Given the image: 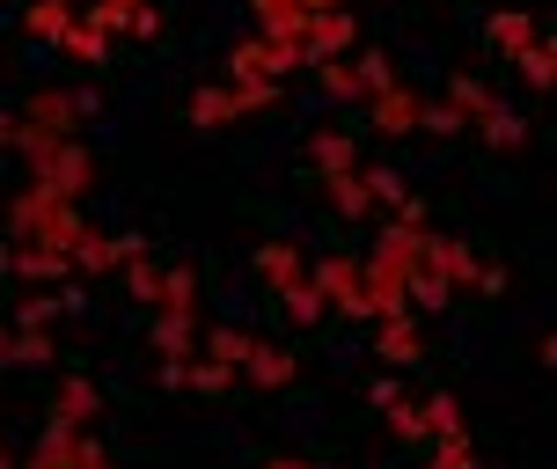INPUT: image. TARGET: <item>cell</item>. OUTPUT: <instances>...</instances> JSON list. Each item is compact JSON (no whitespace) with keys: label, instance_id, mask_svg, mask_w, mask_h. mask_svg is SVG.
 <instances>
[{"label":"cell","instance_id":"1","mask_svg":"<svg viewBox=\"0 0 557 469\" xmlns=\"http://www.w3.org/2000/svg\"><path fill=\"white\" fill-rule=\"evenodd\" d=\"M8 235L15 243H45V249H74L88 235L82 213H74V198H52V192H15V206H8Z\"/></svg>","mask_w":557,"mask_h":469},{"label":"cell","instance_id":"2","mask_svg":"<svg viewBox=\"0 0 557 469\" xmlns=\"http://www.w3.org/2000/svg\"><path fill=\"white\" fill-rule=\"evenodd\" d=\"M88 176H96V162H88L82 139H59V147H45V155L29 162V184H37V192H52V198H82Z\"/></svg>","mask_w":557,"mask_h":469},{"label":"cell","instance_id":"3","mask_svg":"<svg viewBox=\"0 0 557 469\" xmlns=\"http://www.w3.org/2000/svg\"><path fill=\"white\" fill-rule=\"evenodd\" d=\"M308 286L323 294V308L374 323V308H367V286H360V264H352V257H323V264H308Z\"/></svg>","mask_w":557,"mask_h":469},{"label":"cell","instance_id":"4","mask_svg":"<svg viewBox=\"0 0 557 469\" xmlns=\"http://www.w3.org/2000/svg\"><path fill=\"white\" fill-rule=\"evenodd\" d=\"M352 45H360V23H352V8L308 15V29H301V52H308V66H315V59H345Z\"/></svg>","mask_w":557,"mask_h":469},{"label":"cell","instance_id":"5","mask_svg":"<svg viewBox=\"0 0 557 469\" xmlns=\"http://www.w3.org/2000/svg\"><path fill=\"white\" fill-rule=\"evenodd\" d=\"M0 272H23L37 286H66L74 264H66V249H45V243H8L0 249Z\"/></svg>","mask_w":557,"mask_h":469},{"label":"cell","instance_id":"6","mask_svg":"<svg viewBox=\"0 0 557 469\" xmlns=\"http://www.w3.org/2000/svg\"><path fill=\"white\" fill-rule=\"evenodd\" d=\"M374 353H382V367H418V359H425L418 316H382V323H374Z\"/></svg>","mask_w":557,"mask_h":469},{"label":"cell","instance_id":"7","mask_svg":"<svg viewBox=\"0 0 557 469\" xmlns=\"http://www.w3.org/2000/svg\"><path fill=\"white\" fill-rule=\"evenodd\" d=\"M425 272H441L447 286H476V272H484V257H476L462 235H433V249H425Z\"/></svg>","mask_w":557,"mask_h":469},{"label":"cell","instance_id":"8","mask_svg":"<svg viewBox=\"0 0 557 469\" xmlns=\"http://www.w3.org/2000/svg\"><path fill=\"white\" fill-rule=\"evenodd\" d=\"M484 37H492V52L521 59V52H529V45H535V37H543V23H535L529 8H499V15L484 23Z\"/></svg>","mask_w":557,"mask_h":469},{"label":"cell","instance_id":"9","mask_svg":"<svg viewBox=\"0 0 557 469\" xmlns=\"http://www.w3.org/2000/svg\"><path fill=\"white\" fill-rule=\"evenodd\" d=\"M103 411V396H96V382L88 374H66L59 382V404H52V425H66V433H82L88 418Z\"/></svg>","mask_w":557,"mask_h":469},{"label":"cell","instance_id":"10","mask_svg":"<svg viewBox=\"0 0 557 469\" xmlns=\"http://www.w3.org/2000/svg\"><path fill=\"white\" fill-rule=\"evenodd\" d=\"M367 111H374V125H382V133H418V96L404 82L374 88V96H367Z\"/></svg>","mask_w":557,"mask_h":469},{"label":"cell","instance_id":"11","mask_svg":"<svg viewBox=\"0 0 557 469\" xmlns=\"http://www.w3.org/2000/svg\"><path fill=\"white\" fill-rule=\"evenodd\" d=\"M470 125L492 139V147H521V139H529V125L513 118V103H506V96H484V103L470 111Z\"/></svg>","mask_w":557,"mask_h":469},{"label":"cell","instance_id":"12","mask_svg":"<svg viewBox=\"0 0 557 469\" xmlns=\"http://www.w3.org/2000/svg\"><path fill=\"white\" fill-rule=\"evenodd\" d=\"M257 279H264L272 294H286V286H301V279H308V257L294 243H264V249H257Z\"/></svg>","mask_w":557,"mask_h":469},{"label":"cell","instance_id":"13","mask_svg":"<svg viewBox=\"0 0 557 469\" xmlns=\"http://www.w3.org/2000/svg\"><path fill=\"white\" fill-rule=\"evenodd\" d=\"M154 353L162 359H191L198 353V316H184V308H154Z\"/></svg>","mask_w":557,"mask_h":469},{"label":"cell","instance_id":"14","mask_svg":"<svg viewBox=\"0 0 557 469\" xmlns=\"http://www.w3.org/2000/svg\"><path fill=\"white\" fill-rule=\"evenodd\" d=\"M235 118H243V96H235V88H198L191 96V125L198 133H221V125H235Z\"/></svg>","mask_w":557,"mask_h":469},{"label":"cell","instance_id":"15","mask_svg":"<svg viewBox=\"0 0 557 469\" xmlns=\"http://www.w3.org/2000/svg\"><path fill=\"white\" fill-rule=\"evenodd\" d=\"M59 52H66V59H82V66H103V59H111V37L88 23V15H74V23L59 29Z\"/></svg>","mask_w":557,"mask_h":469},{"label":"cell","instance_id":"16","mask_svg":"<svg viewBox=\"0 0 557 469\" xmlns=\"http://www.w3.org/2000/svg\"><path fill=\"white\" fill-rule=\"evenodd\" d=\"M250 15H257V37H301L308 29L301 0H250Z\"/></svg>","mask_w":557,"mask_h":469},{"label":"cell","instance_id":"17","mask_svg":"<svg viewBox=\"0 0 557 469\" xmlns=\"http://www.w3.org/2000/svg\"><path fill=\"white\" fill-rule=\"evenodd\" d=\"M74 23V0H29L23 8V29L37 37V45H59V29Z\"/></svg>","mask_w":557,"mask_h":469},{"label":"cell","instance_id":"18","mask_svg":"<svg viewBox=\"0 0 557 469\" xmlns=\"http://www.w3.org/2000/svg\"><path fill=\"white\" fill-rule=\"evenodd\" d=\"M308 162L323 169V176H352L360 155H352V139H345V133H315V139H308Z\"/></svg>","mask_w":557,"mask_h":469},{"label":"cell","instance_id":"19","mask_svg":"<svg viewBox=\"0 0 557 469\" xmlns=\"http://www.w3.org/2000/svg\"><path fill=\"white\" fill-rule=\"evenodd\" d=\"M250 353H257L250 331H206V359H213V367H227V374H243V367H250Z\"/></svg>","mask_w":557,"mask_h":469},{"label":"cell","instance_id":"20","mask_svg":"<svg viewBox=\"0 0 557 469\" xmlns=\"http://www.w3.org/2000/svg\"><path fill=\"white\" fill-rule=\"evenodd\" d=\"M243 374H250L257 388H286V382H294V353H278V345H257Z\"/></svg>","mask_w":557,"mask_h":469},{"label":"cell","instance_id":"21","mask_svg":"<svg viewBox=\"0 0 557 469\" xmlns=\"http://www.w3.org/2000/svg\"><path fill=\"white\" fill-rule=\"evenodd\" d=\"M323 184H331V206L345 213V221H367V213H374V198H367L360 169H352V176H323Z\"/></svg>","mask_w":557,"mask_h":469},{"label":"cell","instance_id":"22","mask_svg":"<svg viewBox=\"0 0 557 469\" xmlns=\"http://www.w3.org/2000/svg\"><path fill=\"white\" fill-rule=\"evenodd\" d=\"M418 418H425V441H441V433H470L455 396H425V404H418Z\"/></svg>","mask_w":557,"mask_h":469},{"label":"cell","instance_id":"23","mask_svg":"<svg viewBox=\"0 0 557 469\" xmlns=\"http://www.w3.org/2000/svg\"><path fill=\"white\" fill-rule=\"evenodd\" d=\"M315 82H323V96H337V103H345V96H367L360 74H352V59H315Z\"/></svg>","mask_w":557,"mask_h":469},{"label":"cell","instance_id":"24","mask_svg":"<svg viewBox=\"0 0 557 469\" xmlns=\"http://www.w3.org/2000/svg\"><path fill=\"white\" fill-rule=\"evenodd\" d=\"M154 308H184V316H198V279L176 264V272H162V294H154Z\"/></svg>","mask_w":557,"mask_h":469},{"label":"cell","instance_id":"25","mask_svg":"<svg viewBox=\"0 0 557 469\" xmlns=\"http://www.w3.org/2000/svg\"><path fill=\"white\" fill-rule=\"evenodd\" d=\"M45 359H52L45 331H8V367H45Z\"/></svg>","mask_w":557,"mask_h":469},{"label":"cell","instance_id":"26","mask_svg":"<svg viewBox=\"0 0 557 469\" xmlns=\"http://www.w3.org/2000/svg\"><path fill=\"white\" fill-rule=\"evenodd\" d=\"M125 286H133V301L154 308V294H162V272H154V257L139 249V257H125Z\"/></svg>","mask_w":557,"mask_h":469},{"label":"cell","instance_id":"27","mask_svg":"<svg viewBox=\"0 0 557 469\" xmlns=\"http://www.w3.org/2000/svg\"><path fill=\"white\" fill-rule=\"evenodd\" d=\"M433 469H476L470 433H441V441H433Z\"/></svg>","mask_w":557,"mask_h":469},{"label":"cell","instance_id":"28","mask_svg":"<svg viewBox=\"0 0 557 469\" xmlns=\"http://www.w3.org/2000/svg\"><path fill=\"white\" fill-rule=\"evenodd\" d=\"M272 301H286V316H294V323H323V294H315V286H286V294H272Z\"/></svg>","mask_w":557,"mask_h":469},{"label":"cell","instance_id":"29","mask_svg":"<svg viewBox=\"0 0 557 469\" xmlns=\"http://www.w3.org/2000/svg\"><path fill=\"white\" fill-rule=\"evenodd\" d=\"M59 308H66V294H29V301H23V316H15V331H45V323H52Z\"/></svg>","mask_w":557,"mask_h":469},{"label":"cell","instance_id":"30","mask_svg":"<svg viewBox=\"0 0 557 469\" xmlns=\"http://www.w3.org/2000/svg\"><path fill=\"white\" fill-rule=\"evenodd\" d=\"M382 411H389V425H396V433H404V441H425V418H418V404H411V396H404V388H396V396H389V404H382Z\"/></svg>","mask_w":557,"mask_h":469},{"label":"cell","instance_id":"31","mask_svg":"<svg viewBox=\"0 0 557 469\" xmlns=\"http://www.w3.org/2000/svg\"><path fill=\"white\" fill-rule=\"evenodd\" d=\"M418 133H462V111H455V103H418Z\"/></svg>","mask_w":557,"mask_h":469},{"label":"cell","instance_id":"32","mask_svg":"<svg viewBox=\"0 0 557 469\" xmlns=\"http://www.w3.org/2000/svg\"><path fill=\"white\" fill-rule=\"evenodd\" d=\"M352 74H360V88H367V96L396 82V74H389V59H382V52H352Z\"/></svg>","mask_w":557,"mask_h":469},{"label":"cell","instance_id":"33","mask_svg":"<svg viewBox=\"0 0 557 469\" xmlns=\"http://www.w3.org/2000/svg\"><path fill=\"white\" fill-rule=\"evenodd\" d=\"M521 74H529V88H550V37H535L521 52Z\"/></svg>","mask_w":557,"mask_h":469},{"label":"cell","instance_id":"34","mask_svg":"<svg viewBox=\"0 0 557 469\" xmlns=\"http://www.w3.org/2000/svg\"><path fill=\"white\" fill-rule=\"evenodd\" d=\"M337 0H301V15H331Z\"/></svg>","mask_w":557,"mask_h":469},{"label":"cell","instance_id":"35","mask_svg":"<svg viewBox=\"0 0 557 469\" xmlns=\"http://www.w3.org/2000/svg\"><path fill=\"white\" fill-rule=\"evenodd\" d=\"M264 469H315V462H294V455H278V462H264Z\"/></svg>","mask_w":557,"mask_h":469},{"label":"cell","instance_id":"36","mask_svg":"<svg viewBox=\"0 0 557 469\" xmlns=\"http://www.w3.org/2000/svg\"><path fill=\"white\" fill-rule=\"evenodd\" d=\"M8 133H15V111H0V147H8Z\"/></svg>","mask_w":557,"mask_h":469},{"label":"cell","instance_id":"37","mask_svg":"<svg viewBox=\"0 0 557 469\" xmlns=\"http://www.w3.org/2000/svg\"><path fill=\"white\" fill-rule=\"evenodd\" d=\"M0 367H8V323H0Z\"/></svg>","mask_w":557,"mask_h":469},{"label":"cell","instance_id":"38","mask_svg":"<svg viewBox=\"0 0 557 469\" xmlns=\"http://www.w3.org/2000/svg\"><path fill=\"white\" fill-rule=\"evenodd\" d=\"M0 469H15V462H8V441H0Z\"/></svg>","mask_w":557,"mask_h":469},{"label":"cell","instance_id":"39","mask_svg":"<svg viewBox=\"0 0 557 469\" xmlns=\"http://www.w3.org/2000/svg\"><path fill=\"white\" fill-rule=\"evenodd\" d=\"M23 469H29V462H23Z\"/></svg>","mask_w":557,"mask_h":469}]
</instances>
